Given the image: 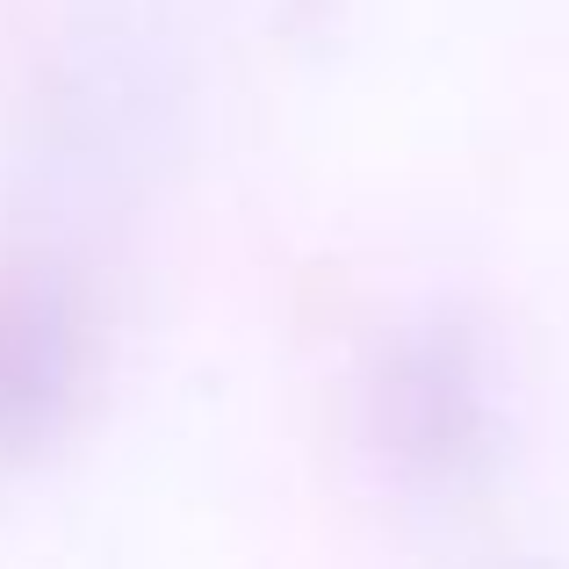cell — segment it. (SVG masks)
I'll return each mask as SVG.
<instances>
[{"mask_svg":"<svg viewBox=\"0 0 569 569\" xmlns=\"http://www.w3.org/2000/svg\"><path fill=\"white\" fill-rule=\"evenodd\" d=\"M368 432L418 498H469L505 455V382L461 318L403 325L368 382Z\"/></svg>","mask_w":569,"mask_h":569,"instance_id":"6da1fadb","label":"cell"},{"mask_svg":"<svg viewBox=\"0 0 569 569\" xmlns=\"http://www.w3.org/2000/svg\"><path fill=\"white\" fill-rule=\"evenodd\" d=\"M87 318L58 281H0V447H43L87 397Z\"/></svg>","mask_w":569,"mask_h":569,"instance_id":"7a4b0ae2","label":"cell"}]
</instances>
